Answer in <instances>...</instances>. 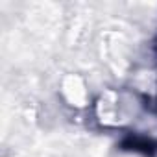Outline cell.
<instances>
[{"instance_id":"6da1fadb","label":"cell","mask_w":157,"mask_h":157,"mask_svg":"<svg viewBox=\"0 0 157 157\" xmlns=\"http://www.w3.org/2000/svg\"><path fill=\"white\" fill-rule=\"evenodd\" d=\"M104 126L128 131L135 142L150 146L157 142V111L135 91H109L96 104Z\"/></svg>"}]
</instances>
